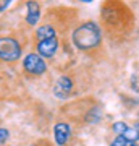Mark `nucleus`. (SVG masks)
Masks as SVG:
<instances>
[{
	"mask_svg": "<svg viewBox=\"0 0 139 146\" xmlns=\"http://www.w3.org/2000/svg\"><path fill=\"white\" fill-rule=\"evenodd\" d=\"M128 128H129V127L126 125L125 122H115L113 125H112V130H113L118 136H123V135H125V131L128 130Z\"/></svg>",
	"mask_w": 139,
	"mask_h": 146,
	"instance_id": "10",
	"label": "nucleus"
},
{
	"mask_svg": "<svg viewBox=\"0 0 139 146\" xmlns=\"http://www.w3.org/2000/svg\"><path fill=\"white\" fill-rule=\"evenodd\" d=\"M134 128H136V131L139 133V123H136V125H134Z\"/></svg>",
	"mask_w": 139,
	"mask_h": 146,
	"instance_id": "14",
	"label": "nucleus"
},
{
	"mask_svg": "<svg viewBox=\"0 0 139 146\" xmlns=\"http://www.w3.org/2000/svg\"><path fill=\"white\" fill-rule=\"evenodd\" d=\"M70 136H71V128L68 123L60 122L53 127V138H55V143L58 146H67V143L70 141Z\"/></svg>",
	"mask_w": 139,
	"mask_h": 146,
	"instance_id": "6",
	"label": "nucleus"
},
{
	"mask_svg": "<svg viewBox=\"0 0 139 146\" xmlns=\"http://www.w3.org/2000/svg\"><path fill=\"white\" fill-rule=\"evenodd\" d=\"M11 3V0H3V2H2V0H0V13H2V11L5 10L7 7L10 5Z\"/></svg>",
	"mask_w": 139,
	"mask_h": 146,
	"instance_id": "13",
	"label": "nucleus"
},
{
	"mask_svg": "<svg viewBox=\"0 0 139 146\" xmlns=\"http://www.w3.org/2000/svg\"><path fill=\"white\" fill-rule=\"evenodd\" d=\"M131 146H138V145H134V143H133V145H131Z\"/></svg>",
	"mask_w": 139,
	"mask_h": 146,
	"instance_id": "15",
	"label": "nucleus"
},
{
	"mask_svg": "<svg viewBox=\"0 0 139 146\" xmlns=\"http://www.w3.org/2000/svg\"><path fill=\"white\" fill-rule=\"evenodd\" d=\"M21 57V46L15 37H0V60L2 62H15Z\"/></svg>",
	"mask_w": 139,
	"mask_h": 146,
	"instance_id": "2",
	"label": "nucleus"
},
{
	"mask_svg": "<svg viewBox=\"0 0 139 146\" xmlns=\"http://www.w3.org/2000/svg\"><path fill=\"white\" fill-rule=\"evenodd\" d=\"M138 117H139V112H138Z\"/></svg>",
	"mask_w": 139,
	"mask_h": 146,
	"instance_id": "16",
	"label": "nucleus"
},
{
	"mask_svg": "<svg viewBox=\"0 0 139 146\" xmlns=\"http://www.w3.org/2000/svg\"><path fill=\"white\" fill-rule=\"evenodd\" d=\"M36 37H37L39 42L47 41V39H53V37H57V31H55V28L50 26V25H42L41 28H37Z\"/></svg>",
	"mask_w": 139,
	"mask_h": 146,
	"instance_id": "8",
	"label": "nucleus"
},
{
	"mask_svg": "<svg viewBox=\"0 0 139 146\" xmlns=\"http://www.w3.org/2000/svg\"><path fill=\"white\" fill-rule=\"evenodd\" d=\"M23 68L29 75H42L47 70V63L37 52H31L26 54L23 58Z\"/></svg>",
	"mask_w": 139,
	"mask_h": 146,
	"instance_id": "3",
	"label": "nucleus"
},
{
	"mask_svg": "<svg viewBox=\"0 0 139 146\" xmlns=\"http://www.w3.org/2000/svg\"><path fill=\"white\" fill-rule=\"evenodd\" d=\"M8 138H10V131L7 130V128H0V145L7 143Z\"/></svg>",
	"mask_w": 139,
	"mask_h": 146,
	"instance_id": "12",
	"label": "nucleus"
},
{
	"mask_svg": "<svg viewBox=\"0 0 139 146\" xmlns=\"http://www.w3.org/2000/svg\"><path fill=\"white\" fill-rule=\"evenodd\" d=\"M123 138H125V140H128L129 143H136V141L139 140V133L136 131V128H134V127H131V128H128V130L125 131Z\"/></svg>",
	"mask_w": 139,
	"mask_h": 146,
	"instance_id": "9",
	"label": "nucleus"
},
{
	"mask_svg": "<svg viewBox=\"0 0 139 146\" xmlns=\"http://www.w3.org/2000/svg\"><path fill=\"white\" fill-rule=\"evenodd\" d=\"M73 91V81L70 76H60L53 86V94L60 99H67Z\"/></svg>",
	"mask_w": 139,
	"mask_h": 146,
	"instance_id": "4",
	"label": "nucleus"
},
{
	"mask_svg": "<svg viewBox=\"0 0 139 146\" xmlns=\"http://www.w3.org/2000/svg\"><path fill=\"white\" fill-rule=\"evenodd\" d=\"M73 42L81 50L94 49L100 42V28L92 21L82 23L81 26H78L73 31Z\"/></svg>",
	"mask_w": 139,
	"mask_h": 146,
	"instance_id": "1",
	"label": "nucleus"
},
{
	"mask_svg": "<svg viewBox=\"0 0 139 146\" xmlns=\"http://www.w3.org/2000/svg\"><path fill=\"white\" fill-rule=\"evenodd\" d=\"M57 50H58V39L57 37L37 42V54H39L42 58L53 57V55L57 54Z\"/></svg>",
	"mask_w": 139,
	"mask_h": 146,
	"instance_id": "5",
	"label": "nucleus"
},
{
	"mask_svg": "<svg viewBox=\"0 0 139 146\" xmlns=\"http://www.w3.org/2000/svg\"><path fill=\"white\" fill-rule=\"evenodd\" d=\"M28 15H26V21L29 26H36L39 18H41V5L37 2H28Z\"/></svg>",
	"mask_w": 139,
	"mask_h": 146,
	"instance_id": "7",
	"label": "nucleus"
},
{
	"mask_svg": "<svg viewBox=\"0 0 139 146\" xmlns=\"http://www.w3.org/2000/svg\"><path fill=\"white\" fill-rule=\"evenodd\" d=\"M133 143H129L128 140H125L123 136H117L113 141H112V145L110 146H131Z\"/></svg>",
	"mask_w": 139,
	"mask_h": 146,
	"instance_id": "11",
	"label": "nucleus"
}]
</instances>
